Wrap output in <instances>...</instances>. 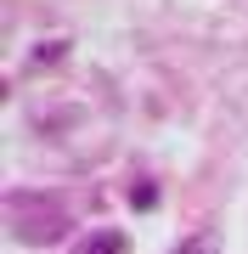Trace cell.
<instances>
[{"label":"cell","instance_id":"cell-1","mask_svg":"<svg viewBox=\"0 0 248 254\" xmlns=\"http://www.w3.org/2000/svg\"><path fill=\"white\" fill-rule=\"evenodd\" d=\"M74 254H130V237L124 232H91Z\"/></svg>","mask_w":248,"mask_h":254},{"label":"cell","instance_id":"cell-2","mask_svg":"<svg viewBox=\"0 0 248 254\" xmlns=\"http://www.w3.org/2000/svg\"><path fill=\"white\" fill-rule=\"evenodd\" d=\"M175 254H220V237H214V232H198V237H186Z\"/></svg>","mask_w":248,"mask_h":254}]
</instances>
